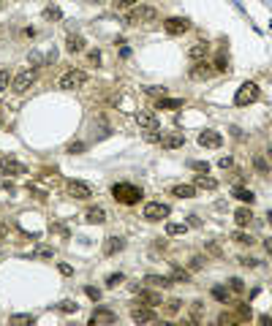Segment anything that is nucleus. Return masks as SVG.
I'll return each mask as SVG.
<instances>
[{"instance_id":"cd10ccee","label":"nucleus","mask_w":272,"mask_h":326,"mask_svg":"<svg viewBox=\"0 0 272 326\" xmlns=\"http://www.w3.org/2000/svg\"><path fill=\"white\" fill-rule=\"evenodd\" d=\"M234 199H239V202H245V204H253L256 196H253L248 187H234Z\"/></svg>"},{"instance_id":"6ab92c4d","label":"nucleus","mask_w":272,"mask_h":326,"mask_svg":"<svg viewBox=\"0 0 272 326\" xmlns=\"http://www.w3.org/2000/svg\"><path fill=\"white\" fill-rule=\"evenodd\" d=\"M139 299H142V305H147V307L163 305V302H161V294H158V291H139Z\"/></svg>"},{"instance_id":"aec40b11","label":"nucleus","mask_w":272,"mask_h":326,"mask_svg":"<svg viewBox=\"0 0 272 326\" xmlns=\"http://www.w3.org/2000/svg\"><path fill=\"white\" fill-rule=\"evenodd\" d=\"M171 196H177V199H193L196 196V185H174L171 187Z\"/></svg>"},{"instance_id":"a19ab883","label":"nucleus","mask_w":272,"mask_h":326,"mask_svg":"<svg viewBox=\"0 0 272 326\" xmlns=\"http://www.w3.org/2000/svg\"><path fill=\"white\" fill-rule=\"evenodd\" d=\"M136 0H115V8H134Z\"/></svg>"},{"instance_id":"423d86ee","label":"nucleus","mask_w":272,"mask_h":326,"mask_svg":"<svg viewBox=\"0 0 272 326\" xmlns=\"http://www.w3.org/2000/svg\"><path fill=\"white\" fill-rule=\"evenodd\" d=\"M188 28H190V22L185 16H169L163 22V30L169 35H183V33H188Z\"/></svg>"},{"instance_id":"37998d69","label":"nucleus","mask_w":272,"mask_h":326,"mask_svg":"<svg viewBox=\"0 0 272 326\" xmlns=\"http://www.w3.org/2000/svg\"><path fill=\"white\" fill-rule=\"evenodd\" d=\"M60 310H63V312H76V302H63Z\"/></svg>"},{"instance_id":"c85d7f7f","label":"nucleus","mask_w":272,"mask_h":326,"mask_svg":"<svg viewBox=\"0 0 272 326\" xmlns=\"http://www.w3.org/2000/svg\"><path fill=\"white\" fill-rule=\"evenodd\" d=\"M185 231H188L185 223H169V226H166V234L169 236H180V234H185Z\"/></svg>"},{"instance_id":"de8ad7c7","label":"nucleus","mask_w":272,"mask_h":326,"mask_svg":"<svg viewBox=\"0 0 272 326\" xmlns=\"http://www.w3.org/2000/svg\"><path fill=\"white\" fill-rule=\"evenodd\" d=\"M231 163H234V160H231V158H221V160H218V166H221V169H229Z\"/></svg>"},{"instance_id":"09e8293b","label":"nucleus","mask_w":272,"mask_h":326,"mask_svg":"<svg viewBox=\"0 0 272 326\" xmlns=\"http://www.w3.org/2000/svg\"><path fill=\"white\" fill-rule=\"evenodd\" d=\"M90 62H101V52H90Z\"/></svg>"},{"instance_id":"f704fd0d","label":"nucleus","mask_w":272,"mask_h":326,"mask_svg":"<svg viewBox=\"0 0 272 326\" xmlns=\"http://www.w3.org/2000/svg\"><path fill=\"white\" fill-rule=\"evenodd\" d=\"M202 266H204V256H193V258H190V264H188V269L190 272H199Z\"/></svg>"},{"instance_id":"5fc2aeb1","label":"nucleus","mask_w":272,"mask_h":326,"mask_svg":"<svg viewBox=\"0 0 272 326\" xmlns=\"http://www.w3.org/2000/svg\"><path fill=\"white\" fill-rule=\"evenodd\" d=\"M267 217H270V223H272V212H267Z\"/></svg>"},{"instance_id":"e433bc0d","label":"nucleus","mask_w":272,"mask_h":326,"mask_svg":"<svg viewBox=\"0 0 272 326\" xmlns=\"http://www.w3.org/2000/svg\"><path fill=\"white\" fill-rule=\"evenodd\" d=\"M120 283H122L120 272H115V275H109V278H106V288H115V285H120Z\"/></svg>"},{"instance_id":"dca6fc26","label":"nucleus","mask_w":272,"mask_h":326,"mask_svg":"<svg viewBox=\"0 0 272 326\" xmlns=\"http://www.w3.org/2000/svg\"><path fill=\"white\" fill-rule=\"evenodd\" d=\"M210 74H212V68L207 60H196V65L190 68V79H207Z\"/></svg>"},{"instance_id":"f8f14e48","label":"nucleus","mask_w":272,"mask_h":326,"mask_svg":"<svg viewBox=\"0 0 272 326\" xmlns=\"http://www.w3.org/2000/svg\"><path fill=\"white\" fill-rule=\"evenodd\" d=\"M131 318H134L136 324H150V321H155V312H153V307H147V305H136V307H131Z\"/></svg>"},{"instance_id":"c9c22d12","label":"nucleus","mask_w":272,"mask_h":326,"mask_svg":"<svg viewBox=\"0 0 272 326\" xmlns=\"http://www.w3.org/2000/svg\"><path fill=\"white\" fill-rule=\"evenodd\" d=\"M6 87H11V74L8 71H0V93L6 90Z\"/></svg>"},{"instance_id":"a211bd4d","label":"nucleus","mask_w":272,"mask_h":326,"mask_svg":"<svg viewBox=\"0 0 272 326\" xmlns=\"http://www.w3.org/2000/svg\"><path fill=\"white\" fill-rule=\"evenodd\" d=\"M66 49L68 52H82V49H85V38H82L79 33H68V38H66Z\"/></svg>"},{"instance_id":"f257e3e1","label":"nucleus","mask_w":272,"mask_h":326,"mask_svg":"<svg viewBox=\"0 0 272 326\" xmlns=\"http://www.w3.org/2000/svg\"><path fill=\"white\" fill-rule=\"evenodd\" d=\"M112 196L120 204H136V202H142V187L131 185V182H115L112 185Z\"/></svg>"},{"instance_id":"c03bdc74","label":"nucleus","mask_w":272,"mask_h":326,"mask_svg":"<svg viewBox=\"0 0 272 326\" xmlns=\"http://www.w3.org/2000/svg\"><path fill=\"white\" fill-rule=\"evenodd\" d=\"M253 166H256L258 171H267V169H270V166H267V160H264V158H256V160H253Z\"/></svg>"},{"instance_id":"9b49d317","label":"nucleus","mask_w":272,"mask_h":326,"mask_svg":"<svg viewBox=\"0 0 272 326\" xmlns=\"http://www.w3.org/2000/svg\"><path fill=\"white\" fill-rule=\"evenodd\" d=\"M199 144L207 147V150H218V147L223 144V136L218 131H202L199 133Z\"/></svg>"},{"instance_id":"f03ea898","label":"nucleus","mask_w":272,"mask_h":326,"mask_svg":"<svg viewBox=\"0 0 272 326\" xmlns=\"http://www.w3.org/2000/svg\"><path fill=\"white\" fill-rule=\"evenodd\" d=\"M258 95H261V90H258L256 82H245L242 87L237 90V95H234V104L237 106H248V104H256Z\"/></svg>"},{"instance_id":"8fccbe9b","label":"nucleus","mask_w":272,"mask_h":326,"mask_svg":"<svg viewBox=\"0 0 272 326\" xmlns=\"http://www.w3.org/2000/svg\"><path fill=\"white\" fill-rule=\"evenodd\" d=\"M147 93H150V95H163V87H158V90H155V87H147Z\"/></svg>"},{"instance_id":"473e14b6","label":"nucleus","mask_w":272,"mask_h":326,"mask_svg":"<svg viewBox=\"0 0 272 326\" xmlns=\"http://www.w3.org/2000/svg\"><path fill=\"white\" fill-rule=\"evenodd\" d=\"M234 242H239V245H253V236L251 234H245V231H237V234L231 236Z\"/></svg>"},{"instance_id":"4c0bfd02","label":"nucleus","mask_w":272,"mask_h":326,"mask_svg":"<svg viewBox=\"0 0 272 326\" xmlns=\"http://www.w3.org/2000/svg\"><path fill=\"white\" fill-rule=\"evenodd\" d=\"M229 288H231L234 294H242L245 285H242V280H239V278H231V280H229Z\"/></svg>"},{"instance_id":"49530a36","label":"nucleus","mask_w":272,"mask_h":326,"mask_svg":"<svg viewBox=\"0 0 272 326\" xmlns=\"http://www.w3.org/2000/svg\"><path fill=\"white\" fill-rule=\"evenodd\" d=\"M85 150V144L82 141H74V144H68V153H82Z\"/></svg>"},{"instance_id":"4468645a","label":"nucleus","mask_w":272,"mask_h":326,"mask_svg":"<svg viewBox=\"0 0 272 326\" xmlns=\"http://www.w3.org/2000/svg\"><path fill=\"white\" fill-rule=\"evenodd\" d=\"M115 321H117V315L112 310H106V307H98L90 315V324H115Z\"/></svg>"},{"instance_id":"7ed1b4c3","label":"nucleus","mask_w":272,"mask_h":326,"mask_svg":"<svg viewBox=\"0 0 272 326\" xmlns=\"http://www.w3.org/2000/svg\"><path fill=\"white\" fill-rule=\"evenodd\" d=\"M158 19V11L153 6H134V11L128 14L131 25H147V22H155Z\"/></svg>"},{"instance_id":"9d476101","label":"nucleus","mask_w":272,"mask_h":326,"mask_svg":"<svg viewBox=\"0 0 272 326\" xmlns=\"http://www.w3.org/2000/svg\"><path fill=\"white\" fill-rule=\"evenodd\" d=\"M144 217L147 220H163V217H169V207L166 204H158V202H150L144 207Z\"/></svg>"},{"instance_id":"58836bf2","label":"nucleus","mask_w":272,"mask_h":326,"mask_svg":"<svg viewBox=\"0 0 272 326\" xmlns=\"http://www.w3.org/2000/svg\"><path fill=\"white\" fill-rule=\"evenodd\" d=\"M190 166L196 169L199 174H207V171H210V163H204V160H193V163H190Z\"/></svg>"},{"instance_id":"2eb2a0df","label":"nucleus","mask_w":272,"mask_h":326,"mask_svg":"<svg viewBox=\"0 0 272 326\" xmlns=\"http://www.w3.org/2000/svg\"><path fill=\"white\" fill-rule=\"evenodd\" d=\"M207 52H210V44H207V41H196V44H190V47H188V57H190V60H204Z\"/></svg>"},{"instance_id":"4be33fe9","label":"nucleus","mask_w":272,"mask_h":326,"mask_svg":"<svg viewBox=\"0 0 272 326\" xmlns=\"http://www.w3.org/2000/svg\"><path fill=\"white\" fill-rule=\"evenodd\" d=\"M30 258H54V250L49 248V245H35L33 250H30Z\"/></svg>"},{"instance_id":"a18cd8bd","label":"nucleus","mask_w":272,"mask_h":326,"mask_svg":"<svg viewBox=\"0 0 272 326\" xmlns=\"http://www.w3.org/2000/svg\"><path fill=\"white\" fill-rule=\"evenodd\" d=\"M215 71H223V74L229 71V65H226V60H223V57H218V60H215Z\"/></svg>"},{"instance_id":"4d7b16f0","label":"nucleus","mask_w":272,"mask_h":326,"mask_svg":"<svg viewBox=\"0 0 272 326\" xmlns=\"http://www.w3.org/2000/svg\"><path fill=\"white\" fill-rule=\"evenodd\" d=\"M0 253H3V248H0Z\"/></svg>"},{"instance_id":"6e6552de","label":"nucleus","mask_w":272,"mask_h":326,"mask_svg":"<svg viewBox=\"0 0 272 326\" xmlns=\"http://www.w3.org/2000/svg\"><path fill=\"white\" fill-rule=\"evenodd\" d=\"M158 144L166 147V150H177V147H183V144H185V136H183V133H177V131L161 133V136H158Z\"/></svg>"},{"instance_id":"1a4fd4ad","label":"nucleus","mask_w":272,"mask_h":326,"mask_svg":"<svg viewBox=\"0 0 272 326\" xmlns=\"http://www.w3.org/2000/svg\"><path fill=\"white\" fill-rule=\"evenodd\" d=\"M0 171L11 174V177H19V174H27L25 163H19L17 158H0Z\"/></svg>"},{"instance_id":"0eeeda50","label":"nucleus","mask_w":272,"mask_h":326,"mask_svg":"<svg viewBox=\"0 0 272 326\" xmlns=\"http://www.w3.org/2000/svg\"><path fill=\"white\" fill-rule=\"evenodd\" d=\"M68 196H71V199H79V202H85V199H90V196H93V187H90L87 182H82V180H71V182H68Z\"/></svg>"},{"instance_id":"c756f323","label":"nucleus","mask_w":272,"mask_h":326,"mask_svg":"<svg viewBox=\"0 0 272 326\" xmlns=\"http://www.w3.org/2000/svg\"><path fill=\"white\" fill-rule=\"evenodd\" d=\"M44 16H47V19H52V22H60L63 19V11L57 6H47V8H44Z\"/></svg>"},{"instance_id":"ddd939ff","label":"nucleus","mask_w":272,"mask_h":326,"mask_svg":"<svg viewBox=\"0 0 272 326\" xmlns=\"http://www.w3.org/2000/svg\"><path fill=\"white\" fill-rule=\"evenodd\" d=\"M136 125L144 131H158V117L153 111H136Z\"/></svg>"},{"instance_id":"2f4dec72","label":"nucleus","mask_w":272,"mask_h":326,"mask_svg":"<svg viewBox=\"0 0 272 326\" xmlns=\"http://www.w3.org/2000/svg\"><path fill=\"white\" fill-rule=\"evenodd\" d=\"M33 315H27V312H17V315H11V324H33Z\"/></svg>"},{"instance_id":"bb28decb","label":"nucleus","mask_w":272,"mask_h":326,"mask_svg":"<svg viewBox=\"0 0 272 326\" xmlns=\"http://www.w3.org/2000/svg\"><path fill=\"white\" fill-rule=\"evenodd\" d=\"M193 185H196V187H204V190H215V187H218V182L212 180V177H204V174H199Z\"/></svg>"},{"instance_id":"a878e982","label":"nucleus","mask_w":272,"mask_h":326,"mask_svg":"<svg viewBox=\"0 0 272 326\" xmlns=\"http://www.w3.org/2000/svg\"><path fill=\"white\" fill-rule=\"evenodd\" d=\"M158 109H183V101H180V98H161V101H158Z\"/></svg>"},{"instance_id":"412c9836","label":"nucleus","mask_w":272,"mask_h":326,"mask_svg":"<svg viewBox=\"0 0 272 326\" xmlns=\"http://www.w3.org/2000/svg\"><path fill=\"white\" fill-rule=\"evenodd\" d=\"M122 239L120 236H106V242H103V253H106V256H112V253H120L122 250Z\"/></svg>"},{"instance_id":"864d4df0","label":"nucleus","mask_w":272,"mask_h":326,"mask_svg":"<svg viewBox=\"0 0 272 326\" xmlns=\"http://www.w3.org/2000/svg\"><path fill=\"white\" fill-rule=\"evenodd\" d=\"M0 236H8V226H6V223H0Z\"/></svg>"},{"instance_id":"393cba45","label":"nucleus","mask_w":272,"mask_h":326,"mask_svg":"<svg viewBox=\"0 0 272 326\" xmlns=\"http://www.w3.org/2000/svg\"><path fill=\"white\" fill-rule=\"evenodd\" d=\"M171 283H190V272L174 266V269H171Z\"/></svg>"},{"instance_id":"6e6d98bb","label":"nucleus","mask_w":272,"mask_h":326,"mask_svg":"<svg viewBox=\"0 0 272 326\" xmlns=\"http://www.w3.org/2000/svg\"><path fill=\"white\" fill-rule=\"evenodd\" d=\"M90 3H101V0H90Z\"/></svg>"},{"instance_id":"39448f33","label":"nucleus","mask_w":272,"mask_h":326,"mask_svg":"<svg viewBox=\"0 0 272 326\" xmlns=\"http://www.w3.org/2000/svg\"><path fill=\"white\" fill-rule=\"evenodd\" d=\"M35 77H38L35 71H27V68H25V71H19V74H17V79L11 82V90L17 93V95L27 93V90H30V87L35 84Z\"/></svg>"},{"instance_id":"f3484780","label":"nucleus","mask_w":272,"mask_h":326,"mask_svg":"<svg viewBox=\"0 0 272 326\" xmlns=\"http://www.w3.org/2000/svg\"><path fill=\"white\" fill-rule=\"evenodd\" d=\"M85 220L95 223V226H101V223L106 220V212H103L101 207H90V209H85Z\"/></svg>"},{"instance_id":"5701e85b","label":"nucleus","mask_w":272,"mask_h":326,"mask_svg":"<svg viewBox=\"0 0 272 326\" xmlns=\"http://www.w3.org/2000/svg\"><path fill=\"white\" fill-rule=\"evenodd\" d=\"M234 220H237V226H251V223H253V212H251V209H245V207H239L237 212H234Z\"/></svg>"},{"instance_id":"3c124183","label":"nucleus","mask_w":272,"mask_h":326,"mask_svg":"<svg viewBox=\"0 0 272 326\" xmlns=\"http://www.w3.org/2000/svg\"><path fill=\"white\" fill-rule=\"evenodd\" d=\"M60 272H63V275H74V269H71L68 264H60Z\"/></svg>"},{"instance_id":"ea45409f","label":"nucleus","mask_w":272,"mask_h":326,"mask_svg":"<svg viewBox=\"0 0 272 326\" xmlns=\"http://www.w3.org/2000/svg\"><path fill=\"white\" fill-rule=\"evenodd\" d=\"M199 315H204V305H202V302H193V312H190V321H196Z\"/></svg>"},{"instance_id":"79ce46f5","label":"nucleus","mask_w":272,"mask_h":326,"mask_svg":"<svg viewBox=\"0 0 272 326\" xmlns=\"http://www.w3.org/2000/svg\"><path fill=\"white\" fill-rule=\"evenodd\" d=\"M85 294H87L90 299H101V291H98V288H93V285H87V288H85Z\"/></svg>"},{"instance_id":"603ef678","label":"nucleus","mask_w":272,"mask_h":326,"mask_svg":"<svg viewBox=\"0 0 272 326\" xmlns=\"http://www.w3.org/2000/svg\"><path fill=\"white\" fill-rule=\"evenodd\" d=\"M264 250H267V253L272 256V239H264Z\"/></svg>"},{"instance_id":"72a5a7b5","label":"nucleus","mask_w":272,"mask_h":326,"mask_svg":"<svg viewBox=\"0 0 272 326\" xmlns=\"http://www.w3.org/2000/svg\"><path fill=\"white\" fill-rule=\"evenodd\" d=\"M212 296H215L218 302H223V305L229 302V291H226V288H221V285H218V288H212Z\"/></svg>"},{"instance_id":"20e7f679","label":"nucleus","mask_w":272,"mask_h":326,"mask_svg":"<svg viewBox=\"0 0 272 326\" xmlns=\"http://www.w3.org/2000/svg\"><path fill=\"white\" fill-rule=\"evenodd\" d=\"M85 82H87V74H85V71H79V68L66 71V74L60 77V87H63V90H79Z\"/></svg>"},{"instance_id":"b1692460","label":"nucleus","mask_w":272,"mask_h":326,"mask_svg":"<svg viewBox=\"0 0 272 326\" xmlns=\"http://www.w3.org/2000/svg\"><path fill=\"white\" fill-rule=\"evenodd\" d=\"M144 283L155 285V288H169L171 278H163V275H147V278H144Z\"/></svg>"},{"instance_id":"7c9ffc66","label":"nucleus","mask_w":272,"mask_h":326,"mask_svg":"<svg viewBox=\"0 0 272 326\" xmlns=\"http://www.w3.org/2000/svg\"><path fill=\"white\" fill-rule=\"evenodd\" d=\"M180 310H183V302H180V299H169V302H166V312H169V315H177Z\"/></svg>"}]
</instances>
